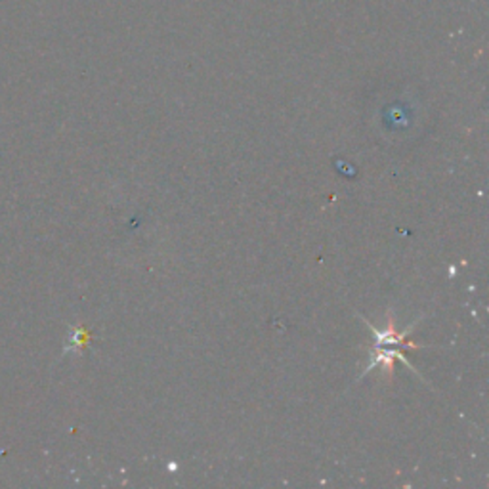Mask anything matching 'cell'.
Returning <instances> with one entry per match:
<instances>
[{
    "instance_id": "cell-1",
    "label": "cell",
    "mask_w": 489,
    "mask_h": 489,
    "mask_svg": "<svg viewBox=\"0 0 489 489\" xmlns=\"http://www.w3.org/2000/svg\"><path fill=\"white\" fill-rule=\"evenodd\" d=\"M411 331H413V327H407L403 332H398L396 329H394V321H390V325H388V331H384L382 332V335L390 341V342H392V348H386V346H382V344H377L375 346V351H373V360H371V363H369V367L365 369V373H367V371H371V369H375L377 365H382V369H386V373L388 375H392V365H394V360H400V362H403L405 365H407V369H413V367H411V363L403 358V351L398 348V346H407V348H421V344H415V342H411V341H407V335H409V332ZM415 371V369H413Z\"/></svg>"
}]
</instances>
